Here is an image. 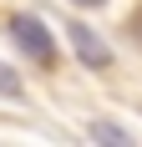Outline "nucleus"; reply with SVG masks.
<instances>
[{
	"mask_svg": "<svg viewBox=\"0 0 142 147\" xmlns=\"http://www.w3.org/2000/svg\"><path fill=\"white\" fill-rule=\"evenodd\" d=\"M10 41L26 51L36 66H56V36L41 15H10Z\"/></svg>",
	"mask_w": 142,
	"mask_h": 147,
	"instance_id": "1",
	"label": "nucleus"
},
{
	"mask_svg": "<svg viewBox=\"0 0 142 147\" xmlns=\"http://www.w3.org/2000/svg\"><path fill=\"white\" fill-rule=\"evenodd\" d=\"M66 41H71V51H76V61H81L86 71H107V66H112L107 41H101L86 20H66Z\"/></svg>",
	"mask_w": 142,
	"mask_h": 147,
	"instance_id": "2",
	"label": "nucleus"
},
{
	"mask_svg": "<svg viewBox=\"0 0 142 147\" xmlns=\"http://www.w3.org/2000/svg\"><path fill=\"white\" fill-rule=\"evenodd\" d=\"M0 96H20V76H15L5 61H0Z\"/></svg>",
	"mask_w": 142,
	"mask_h": 147,
	"instance_id": "4",
	"label": "nucleus"
},
{
	"mask_svg": "<svg viewBox=\"0 0 142 147\" xmlns=\"http://www.w3.org/2000/svg\"><path fill=\"white\" fill-rule=\"evenodd\" d=\"M86 132L97 137V142H117V147H132V142H137V137H132L127 127H122V122H107V117H97L91 127H86Z\"/></svg>",
	"mask_w": 142,
	"mask_h": 147,
	"instance_id": "3",
	"label": "nucleus"
},
{
	"mask_svg": "<svg viewBox=\"0 0 142 147\" xmlns=\"http://www.w3.org/2000/svg\"><path fill=\"white\" fill-rule=\"evenodd\" d=\"M76 5H107V0H76Z\"/></svg>",
	"mask_w": 142,
	"mask_h": 147,
	"instance_id": "5",
	"label": "nucleus"
}]
</instances>
